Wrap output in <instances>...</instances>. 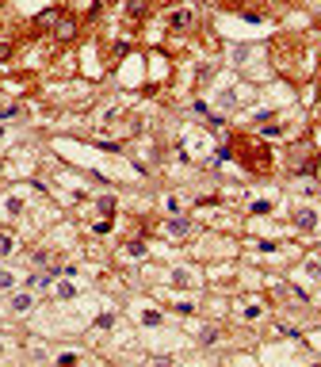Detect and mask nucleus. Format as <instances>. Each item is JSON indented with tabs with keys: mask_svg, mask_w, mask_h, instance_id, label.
Instances as JSON below:
<instances>
[{
	"mask_svg": "<svg viewBox=\"0 0 321 367\" xmlns=\"http://www.w3.org/2000/svg\"><path fill=\"white\" fill-rule=\"evenodd\" d=\"M294 226H298L302 234H306V230H314V226H318V210H310V206H302V210L294 214Z\"/></svg>",
	"mask_w": 321,
	"mask_h": 367,
	"instance_id": "f257e3e1",
	"label": "nucleus"
},
{
	"mask_svg": "<svg viewBox=\"0 0 321 367\" xmlns=\"http://www.w3.org/2000/svg\"><path fill=\"white\" fill-rule=\"evenodd\" d=\"M168 23H172V31H188L191 23H195V15H191L188 8H180V12H172V19H168Z\"/></svg>",
	"mask_w": 321,
	"mask_h": 367,
	"instance_id": "f03ea898",
	"label": "nucleus"
},
{
	"mask_svg": "<svg viewBox=\"0 0 321 367\" xmlns=\"http://www.w3.org/2000/svg\"><path fill=\"white\" fill-rule=\"evenodd\" d=\"M54 35H58V39H73V35H77V19L61 15V19H58V31H54Z\"/></svg>",
	"mask_w": 321,
	"mask_h": 367,
	"instance_id": "7ed1b4c3",
	"label": "nucleus"
},
{
	"mask_svg": "<svg viewBox=\"0 0 321 367\" xmlns=\"http://www.w3.org/2000/svg\"><path fill=\"white\" fill-rule=\"evenodd\" d=\"M58 19H61V12H58V8H46V12L39 15L35 23H39V27H58Z\"/></svg>",
	"mask_w": 321,
	"mask_h": 367,
	"instance_id": "20e7f679",
	"label": "nucleus"
},
{
	"mask_svg": "<svg viewBox=\"0 0 321 367\" xmlns=\"http://www.w3.org/2000/svg\"><path fill=\"white\" fill-rule=\"evenodd\" d=\"M191 218H168V234H188Z\"/></svg>",
	"mask_w": 321,
	"mask_h": 367,
	"instance_id": "39448f33",
	"label": "nucleus"
},
{
	"mask_svg": "<svg viewBox=\"0 0 321 367\" xmlns=\"http://www.w3.org/2000/svg\"><path fill=\"white\" fill-rule=\"evenodd\" d=\"M12 310H15V314H27V310H31V294H15Z\"/></svg>",
	"mask_w": 321,
	"mask_h": 367,
	"instance_id": "423d86ee",
	"label": "nucleus"
},
{
	"mask_svg": "<svg viewBox=\"0 0 321 367\" xmlns=\"http://www.w3.org/2000/svg\"><path fill=\"white\" fill-rule=\"evenodd\" d=\"M126 12H130L134 19H142V15H146V0H130V4H126Z\"/></svg>",
	"mask_w": 321,
	"mask_h": 367,
	"instance_id": "0eeeda50",
	"label": "nucleus"
},
{
	"mask_svg": "<svg viewBox=\"0 0 321 367\" xmlns=\"http://www.w3.org/2000/svg\"><path fill=\"white\" fill-rule=\"evenodd\" d=\"M12 249H15V237L12 234H0V256H8Z\"/></svg>",
	"mask_w": 321,
	"mask_h": 367,
	"instance_id": "6e6552de",
	"label": "nucleus"
},
{
	"mask_svg": "<svg viewBox=\"0 0 321 367\" xmlns=\"http://www.w3.org/2000/svg\"><path fill=\"white\" fill-rule=\"evenodd\" d=\"M96 210H100V214H111V210H115V199H111V195H103L100 203H96Z\"/></svg>",
	"mask_w": 321,
	"mask_h": 367,
	"instance_id": "1a4fd4ad",
	"label": "nucleus"
},
{
	"mask_svg": "<svg viewBox=\"0 0 321 367\" xmlns=\"http://www.w3.org/2000/svg\"><path fill=\"white\" fill-rule=\"evenodd\" d=\"M126 252H130V256H146V241H130Z\"/></svg>",
	"mask_w": 321,
	"mask_h": 367,
	"instance_id": "9d476101",
	"label": "nucleus"
},
{
	"mask_svg": "<svg viewBox=\"0 0 321 367\" xmlns=\"http://www.w3.org/2000/svg\"><path fill=\"white\" fill-rule=\"evenodd\" d=\"M8 287H15V276L12 272H0V291H8Z\"/></svg>",
	"mask_w": 321,
	"mask_h": 367,
	"instance_id": "9b49d317",
	"label": "nucleus"
},
{
	"mask_svg": "<svg viewBox=\"0 0 321 367\" xmlns=\"http://www.w3.org/2000/svg\"><path fill=\"white\" fill-rule=\"evenodd\" d=\"M214 340H218V333H214V329H206L203 337H199V344H203V348H210V344H214Z\"/></svg>",
	"mask_w": 321,
	"mask_h": 367,
	"instance_id": "f8f14e48",
	"label": "nucleus"
},
{
	"mask_svg": "<svg viewBox=\"0 0 321 367\" xmlns=\"http://www.w3.org/2000/svg\"><path fill=\"white\" fill-rule=\"evenodd\" d=\"M142 322H146V325H160V314H157V310H146V314H142Z\"/></svg>",
	"mask_w": 321,
	"mask_h": 367,
	"instance_id": "ddd939ff",
	"label": "nucleus"
},
{
	"mask_svg": "<svg viewBox=\"0 0 321 367\" xmlns=\"http://www.w3.org/2000/svg\"><path fill=\"white\" fill-rule=\"evenodd\" d=\"M279 134H283V126H276V122H268V126H264V138H279Z\"/></svg>",
	"mask_w": 321,
	"mask_h": 367,
	"instance_id": "4468645a",
	"label": "nucleus"
},
{
	"mask_svg": "<svg viewBox=\"0 0 321 367\" xmlns=\"http://www.w3.org/2000/svg\"><path fill=\"white\" fill-rule=\"evenodd\" d=\"M19 210H23V199H15V195H12V199H8V214H19Z\"/></svg>",
	"mask_w": 321,
	"mask_h": 367,
	"instance_id": "2eb2a0df",
	"label": "nucleus"
},
{
	"mask_svg": "<svg viewBox=\"0 0 321 367\" xmlns=\"http://www.w3.org/2000/svg\"><path fill=\"white\" fill-rule=\"evenodd\" d=\"M268 210H272V203H268V199H260V203H252V214H268Z\"/></svg>",
	"mask_w": 321,
	"mask_h": 367,
	"instance_id": "dca6fc26",
	"label": "nucleus"
},
{
	"mask_svg": "<svg viewBox=\"0 0 321 367\" xmlns=\"http://www.w3.org/2000/svg\"><path fill=\"white\" fill-rule=\"evenodd\" d=\"M96 325H100V329H111V325H115V318H111V314H100V318H96Z\"/></svg>",
	"mask_w": 321,
	"mask_h": 367,
	"instance_id": "f3484780",
	"label": "nucleus"
},
{
	"mask_svg": "<svg viewBox=\"0 0 321 367\" xmlns=\"http://www.w3.org/2000/svg\"><path fill=\"white\" fill-rule=\"evenodd\" d=\"M58 364H61V367H69V364H77V352H61V356H58Z\"/></svg>",
	"mask_w": 321,
	"mask_h": 367,
	"instance_id": "a211bd4d",
	"label": "nucleus"
},
{
	"mask_svg": "<svg viewBox=\"0 0 321 367\" xmlns=\"http://www.w3.org/2000/svg\"><path fill=\"white\" fill-rule=\"evenodd\" d=\"M230 157H234V149H230V146H222L218 153H214V161H230Z\"/></svg>",
	"mask_w": 321,
	"mask_h": 367,
	"instance_id": "6ab92c4d",
	"label": "nucleus"
},
{
	"mask_svg": "<svg viewBox=\"0 0 321 367\" xmlns=\"http://www.w3.org/2000/svg\"><path fill=\"white\" fill-rule=\"evenodd\" d=\"M8 58H12V42H0V65H4Z\"/></svg>",
	"mask_w": 321,
	"mask_h": 367,
	"instance_id": "aec40b11",
	"label": "nucleus"
},
{
	"mask_svg": "<svg viewBox=\"0 0 321 367\" xmlns=\"http://www.w3.org/2000/svg\"><path fill=\"white\" fill-rule=\"evenodd\" d=\"M172 283L176 287H188V272H172Z\"/></svg>",
	"mask_w": 321,
	"mask_h": 367,
	"instance_id": "412c9836",
	"label": "nucleus"
},
{
	"mask_svg": "<svg viewBox=\"0 0 321 367\" xmlns=\"http://www.w3.org/2000/svg\"><path fill=\"white\" fill-rule=\"evenodd\" d=\"M58 298H73V283H61V287H58Z\"/></svg>",
	"mask_w": 321,
	"mask_h": 367,
	"instance_id": "4be33fe9",
	"label": "nucleus"
},
{
	"mask_svg": "<svg viewBox=\"0 0 321 367\" xmlns=\"http://www.w3.org/2000/svg\"><path fill=\"white\" fill-rule=\"evenodd\" d=\"M19 115V107H0V122H4V119H15Z\"/></svg>",
	"mask_w": 321,
	"mask_h": 367,
	"instance_id": "5701e85b",
	"label": "nucleus"
},
{
	"mask_svg": "<svg viewBox=\"0 0 321 367\" xmlns=\"http://www.w3.org/2000/svg\"><path fill=\"white\" fill-rule=\"evenodd\" d=\"M0 138H4V122H0Z\"/></svg>",
	"mask_w": 321,
	"mask_h": 367,
	"instance_id": "b1692460",
	"label": "nucleus"
}]
</instances>
